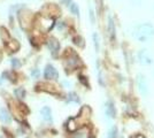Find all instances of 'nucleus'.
Returning <instances> with one entry per match:
<instances>
[{
  "label": "nucleus",
  "mask_w": 154,
  "mask_h": 138,
  "mask_svg": "<svg viewBox=\"0 0 154 138\" xmlns=\"http://www.w3.org/2000/svg\"><path fill=\"white\" fill-rule=\"evenodd\" d=\"M40 114H42V118H43V120H44L45 122H47V123H52V122H53L52 111L50 107H47V106L43 107V108L40 109Z\"/></svg>",
  "instance_id": "423d86ee"
},
{
  "label": "nucleus",
  "mask_w": 154,
  "mask_h": 138,
  "mask_svg": "<svg viewBox=\"0 0 154 138\" xmlns=\"http://www.w3.org/2000/svg\"><path fill=\"white\" fill-rule=\"evenodd\" d=\"M32 76H33V77H38V76H39L38 69H37V70H33V72H32Z\"/></svg>",
  "instance_id": "f3484780"
},
{
  "label": "nucleus",
  "mask_w": 154,
  "mask_h": 138,
  "mask_svg": "<svg viewBox=\"0 0 154 138\" xmlns=\"http://www.w3.org/2000/svg\"><path fill=\"white\" fill-rule=\"evenodd\" d=\"M116 133H117V129H116V127H113V128L109 130L108 138H116Z\"/></svg>",
  "instance_id": "2eb2a0df"
},
{
  "label": "nucleus",
  "mask_w": 154,
  "mask_h": 138,
  "mask_svg": "<svg viewBox=\"0 0 154 138\" xmlns=\"http://www.w3.org/2000/svg\"><path fill=\"white\" fill-rule=\"evenodd\" d=\"M19 111L22 112V114H26V113H29V109H28V107H26L24 104H19Z\"/></svg>",
  "instance_id": "dca6fc26"
},
{
  "label": "nucleus",
  "mask_w": 154,
  "mask_h": 138,
  "mask_svg": "<svg viewBox=\"0 0 154 138\" xmlns=\"http://www.w3.org/2000/svg\"><path fill=\"white\" fill-rule=\"evenodd\" d=\"M134 37L138 41L145 43L154 37V26L151 23H143L138 24L134 29Z\"/></svg>",
  "instance_id": "f257e3e1"
},
{
  "label": "nucleus",
  "mask_w": 154,
  "mask_h": 138,
  "mask_svg": "<svg viewBox=\"0 0 154 138\" xmlns=\"http://www.w3.org/2000/svg\"><path fill=\"white\" fill-rule=\"evenodd\" d=\"M0 121H2L4 123H9L12 121V118H11L9 113L7 112L5 108L0 109Z\"/></svg>",
  "instance_id": "1a4fd4ad"
},
{
  "label": "nucleus",
  "mask_w": 154,
  "mask_h": 138,
  "mask_svg": "<svg viewBox=\"0 0 154 138\" xmlns=\"http://www.w3.org/2000/svg\"><path fill=\"white\" fill-rule=\"evenodd\" d=\"M105 113L107 115L108 118H114L116 115V111H115V107H114V104L112 101H107L105 104Z\"/></svg>",
  "instance_id": "0eeeda50"
},
{
  "label": "nucleus",
  "mask_w": 154,
  "mask_h": 138,
  "mask_svg": "<svg viewBox=\"0 0 154 138\" xmlns=\"http://www.w3.org/2000/svg\"><path fill=\"white\" fill-rule=\"evenodd\" d=\"M44 77L48 81H54L59 78V72L52 65H47L44 70Z\"/></svg>",
  "instance_id": "20e7f679"
},
{
  "label": "nucleus",
  "mask_w": 154,
  "mask_h": 138,
  "mask_svg": "<svg viewBox=\"0 0 154 138\" xmlns=\"http://www.w3.org/2000/svg\"><path fill=\"white\" fill-rule=\"evenodd\" d=\"M14 93H15V96L20 99H23L24 97H26V90H24L23 87H19V89H16V90L14 91Z\"/></svg>",
  "instance_id": "9d476101"
},
{
  "label": "nucleus",
  "mask_w": 154,
  "mask_h": 138,
  "mask_svg": "<svg viewBox=\"0 0 154 138\" xmlns=\"http://www.w3.org/2000/svg\"><path fill=\"white\" fill-rule=\"evenodd\" d=\"M22 66V63H21V61L19 59H12V67L15 68V69H17L20 67Z\"/></svg>",
  "instance_id": "4468645a"
},
{
  "label": "nucleus",
  "mask_w": 154,
  "mask_h": 138,
  "mask_svg": "<svg viewBox=\"0 0 154 138\" xmlns=\"http://www.w3.org/2000/svg\"><path fill=\"white\" fill-rule=\"evenodd\" d=\"M134 138H146L145 136H143V135H136Z\"/></svg>",
  "instance_id": "a211bd4d"
},
{
  "label": "nucleus",
  "mask_w": 154,
  "mask_h": 138,
  "mask_svg": "<svg viewBox=\"0 0 154 138\" xmlns=\"http://www.w3.org/2000/svg\"><path fill=\"white\" fill-rule=\"evenodd\" d=\"M138 60L141 65H151L154 62V57L148 50H140L138 52Z\"/></svg>",
  "instance_id": "f03ea898"
},
{
  "label": "nucleus",
  "mask_w": 154,
  "mask_h": 138,
  "mask_svg": "<svg viewBox=\"0 0 154 138\" xmlns=\"http://www.w3.org/2000/svg\"><path fill=\"white\" fill-rule=\"evenodd\" d=\"M68 101H75V103H79V98H78V96H77L76 93L70 92V93L68 94Z\"/></svg>",
  "instance_id": "f8f14e48"
},
{
  "label": "nucleus",
  "mask_w": 154,
  "mask_h": 138,
  "mask_svg": "<svg viewBox=\"0 0 154 138\" xmlns=\"http://www.w3.org/2000/svg\"><path fill=\"white\" fill-rule=\"evenodd\" d=\"M93 44H94V47H96V51L99 52V48H100V44H99V36L98 33H93Z\"/></svg>",
  "instance_id": "9b49d317"
},
{
  "label": "nucleus",
  "mask_w": 154,
  "mask_h": 138,
  "mask_svg": "<svg viewBox=\"0 0 154 138\" xmlns=\"http://www.w3.org/2000/svg\"><path fill=\"white\" fill-rule=\"evenodd\" d=\"M137 86H138V90H139V92L143 96H146L148 93L147 81L145 78V76H143V75H138L137 76Z\"/></svg>",
  "instance_id": "7ed1b4c3"
},
{
  "label": "nucleus",
  "mask_w": 154,
  "mask_h": 138,
  "mask_svg": "<svg viewBox=\"0 0 154 138\" xmlns=\"http://www.w3.org/2000/svg\"><path fill=\"white\" fill-rule=\"evenodd\" d=\"M47 46H48L52 54L55 57L58 54L59 50H60V43L55 38H50V40L47 41Z\"/></svg>",
  "instance_id": "39448f33"
},
{
  "label": "nucleus",
  "mask_w": 154,
  "mask_h": 138,
  "mask_svg": "<svg viewBox=\"0 0 154 138\" xmlns=\"http://www.w3.org/2000/svg\"><path fill=\"white\" fill-rule=\"evenodd\" d=\"M108 33H109V38L110 40H115L116 37V29H115V23L112 16L108 17Z\"/></svg>",
  "instance_id": "6e6552de"
},
{
  "label": "nucleus",
  "mask_w": 154,
  "mask_h": 138,
  "mask_svg": "<svg viewBox=\"0 0 154 138\" xmlns=\"http://www.w3.org/2000/svg\"><path fill=\"white\" fill-rule=\"evenodd\" d=\"M70 12L74 15H77V16L79 15V9H78V6H77L76 4H74V2L70 4Z\"/></svg>",
  "instance_id": "ddd939ff"
}]
</instances>
